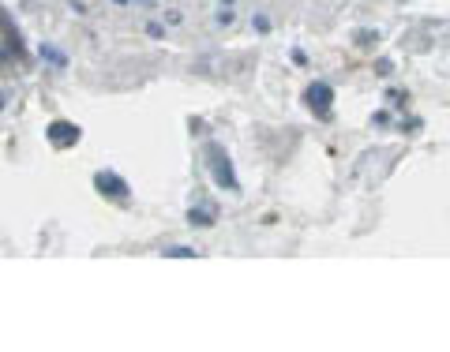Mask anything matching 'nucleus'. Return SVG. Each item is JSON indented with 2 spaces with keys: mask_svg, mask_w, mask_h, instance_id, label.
Returning a JSON list of instances; mask_svg holds the SVG:
<instances>
[{
  "mask_svg": "<svg viewBox=\"0 0 450 352\" xmlns=\"http://www.w3.org/2000/svg\"><path fill=\"white\" fill-rule=\"evenodd\" d=\"M206 165H211L218 188H225V191H237V188H240V184H237V172H233V161H229V154L218 147V142H206Z\"/></svg>",
  "mask_w": 450,
  "mask_h": 352,
  "instance_id": "obj_1",
  "label": "nucleus"
},
{
  "mask_svg": "<svg viewBox=\"0 0 450 352\" xmlns=\"http://www.w3.org/2000/svg\"><path fill=\"white\" fill-rule=\"evenodd\" d=\"M46 139H49L57 150H64V147H75V142H79V128H75V124H68V120H53V124H49V131H46Z\"/></svg>",
  "mask_w": 450,
  "mask_h": 352,
  "instance_id": "obj_2",
  "label": "nucleus"
},
{
  "mask_svg": "<svg viewBox=\"0 0 450 352\" xmlns=\"http://www.w3.org/2000/svg\"><path fill=\"white\" fill-rule=\"evenodd\" d=\"M304 97H308V109H312L315 116H331L334 90H331L326 83H312V86H308V94H304Z\"/></svg>",
  "mask_w": 450,
  "mask_h": 352,
  "instance_id": "obj_3",
  "label": "nucleus"
},
{
  "mask_svg": "<svg viewBox=\"0 0 450 352\" xmlns=\"http://www.w3.org/2000/svg\"><path fill=\"white\" fill-rule=\"evenodd\" d=\"M94 188L102 195H109V199H128V184L113 172H94Z\"/></svg>",
  "mask_w": 450,
  "mask_h": 352,
  "instance_id": "obj_4",
  "label": "nucleus"
},
{
  "mask_svg": "<svg viewBox=\"0 0 450 352\" xmlns=\"http://www.w3.org/2000/svg\"><path fill=\"white\" fill-rule=\"evenodd\" d=\"M188 222L192 225H214V210H192Z\"/></svg>",
  "mask_w": 450,
  "mask_h": 352,
  "instance_id": "obj_5",
  "label": "nucleus"
},
{
  "mask_svg": "<svg viewBox=\"0 0 450 352\" xmlns=\"http://www.w3.org/2000/svg\"><path fill=\"white\" fill-rule=\"evenodd\" d=\"M379 34H371V30H357V46H376Z\"/></svg>",
  "mask_w": 450,
  "mask_h": 352,
  "instance_id": "obj_6",
  "label": "nucleus"
},
{
  "mask_svg": "<svg viewBox=\"0 0 450 352\" xmlns=\"http://www.w3.org/2000/svg\"><path fill=\"white\" fill-rule=\"evenodd\" d=\"M166 255H169V259H192L195 251H192V248H169Z\"/></svg>",
  "mask_w": 450,
  "mask_h": 352,
  "instance_id": "obj_7",
  "label": "nucleus"
},
{
  "mask_svg": "<svg viewBox=\"0 0 450 352\" xmlns=\"http://www.w3.org/2000/svg\"><path fill=\"white\" fill-rule=\"evenodd\" d=\"M41 57H46V60H53V64H64V57H60L57 49H46V46H41Z\"/></svg>",
  "mask_w": 450,
  "mask_h": 352,
  "instance_id": "obj_8",
  "label": "nucleus"
}]
</instances>
